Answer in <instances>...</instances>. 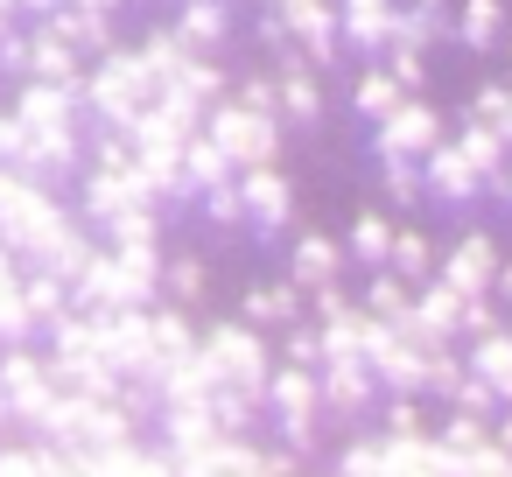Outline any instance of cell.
Instances as JSON below:
<instances>
[{"label": "cell", "mask_w": 512, "mask_h": 477, "mask_svg": "<svg viewBox=\"0 0 512 477\" xmlns=\"http://www.w3.org/2000/svg\"><path fill=\"white\" fill-rule=\"evenodd\" d=\"M274 106L288 113V120H316L323 113V92H316V78L288 57V71H281V85H274Z\"/></svg>", "instance_id": "obj_17"}, {"label": "cell", "mask_w": 512, "mask_h": 477, "mask_svg": "<svg viewBox=\"0 0 512 477\" xmlns=\"http://www.w3.org/2000/svg\"><path fill=\"white\" fill-rule=\"evenodd\" d=\"M225 176V155H218V141L211 148H197V183H218Z\"/></svg>", "instance_id": "obj_29"}, {"label": "cell", "mask_w": 512, "mask_h": 477, "mask_svg": "<svg viewBox=\"0 0 512 477\" xmlns=\"http://www.w3.org/2000/svg\"><path fill=\"white\" fill-rule=\"evenodd\" d=\"M337 274H344V246L323 239V232H302V246H295V281H302V288H337Z\"/></svg>", "instance_id": "obj_13"}, {"label": "cell", "mask_w": 512, "mask_h": 477, "mask_svg": "<svg viewBox=\"0 0 512 477\" xmlns=\"http://www.w3.org/2000/svg\"><path fill=\"white\" fill-rule=\"evenodd\" d=\"M239 204H246V218H253L260 232H281V225H288V211H295V190H288V176H281V169H246Z\"/></svg>", "instance_id": "obj_7"}, {"label": "cell", "mask_w": 512, "mask_h": 477, "mask_svg": "<svg viewBox=\"0 0 512 477\" xmlns=\"http://www.w3.org/2000/svg\"><path fill=\"white\" fill-rule=\"evenodd\" d=\"M344 477H386V435L379 442H351L344 449Z\"/></svg>", "instance_id": "obj_24"}, {"label": "cell", "mask_w": 512, "mask_h": 477, "mask_svg": "<svg viewBox=\"0 0 512 477\" xmlns=\"http://www.w3.org/2000/svg\"><path fill=\"white\" fill-rule=\"evenodd\" d=\"M351 106H358V113H365V120L379 127V120H393V113L407 106V92H400V85H393L386 71H365V78L351 85Z\"/></svg>", "instance_id": "obj_18"}, {"label": "cell", "mask_w": 512, "mask_h": 477, "mask_svg": "<svg viewBox=\"0 0 512 477\" xmlns=\"http://www.w3.org/2000/svg\"><path fill=\"white\" fill-rule=\"evenodd\" d=\"M344 253H351L358 267H379V274H386V260H393V225H386L379 211H358V225H351Z\"/></svg>", "instance_id": "obj_15"}, {"label": "cell", "mask_w": 512, "mask_h": 477, "mask_svg": "<svg viewBox=\"0 0 512 477\" xmlns=\"http://www.w3.org/2000/svg\"><path fill=\"white\" fill-rule=\"evenodd\" d=\"M190 36H197V43H218V36H225V15H218V8H197V15H190Z\"/></svg>", "instance_id": "obj_28"}, {"label": "cell", "mask_w": 512, "mask_h": 477, "mask_svg": "<svg viewBox=\"0 0 512 477\" xmlns=\"http://www.w3.org/2000/svg\"><path fill=\"white\" fill-rule=\"evenodd\" d=\"M505 85H512V78H505Z\"/></svg>", "instance_id": "obj_36"}, {"label": "cell", "mask_w": 512, "mask_h": 477, "mask_svg": "<svg viewBox=\"0 0 512 477\" xmlns=\"http://www.w3.org/2000/svg\"><path fill=\"white\" fill-rule=\"evenodd\" d=\"M498 295H505V309H512V260L498 267Z\"/></svg>", "instance_id": "obj_32"}, {"label": "cell", "mask_w": 512, "mask_h": 477, "mask_svg": "<svg viewBox=\"0 0 512 477\" xmlns=\"http://www.w3.org/2000/svg\"><path fill=\"white\" fill-rule=\"evenodd\" d=\"M393 22H400V0H344L337 8V36H351L358 50H386Z\"/></svg>", "instance_id": "obj_11"}, {"label": "cell", "mask_w": 512, "mask_h": 477, "mask_svg": "<svg viewBox=\"0 0 512 477\" xmlns=\"http://www.w3.org/2000/svg\"><path fill=\"white\" fill-rule=\"evenodd\" d=\"M316 386H323V407H337V414H365L372 393H379V379H372L365 358H330V365L316 372Z\"/></svg>", "instance_id": "obj_6"}, {"label": "cell", "mask_w": 512, "mask_h": 477, "mask_svg": "<svg viewBox=\"0 0 512 477\" xmlns=\"http://www.w3.org/2000/svg\"><path fill=\"white\" fill-rule=\"evenodd\" d=\"M218 155H225V162H253V169H267V162H274V113L225 106V113H218Z\"/></svg>", "instance_id": "obj_3"}, {"label": "cell", "mask_w": 512, "mask_h": 477, "mask_svg": "<svg viewBox=\"0 0 512 477\" xmlns=\"http://www.w3.org/2000/svg\"><path fill=\"white\" fill-rule=\"evenodd\" d=\"M274 414H281V428H288V442H309V428H316V414H323V386H316V372H281L274 379Z\"/></svg>", "instance_id": "obj_5"}, {"label": "cell", "mask_w": 512, "mask_h": 477, "mask_svg": "<svg viewBox=\"0 0 512 477\" xmlns=\"http://www.w3.org/2000/svg\"><path fill=\"white\" fill-rule=\"evenodd\" d=\"M421 183H428V197H442V204H470L484 183H477V169L463 162V148L456 141H442L428 162H421Z\"/></svg>", "instance_id": "obj_9"}, {"label": "cell", "mask_w": 512, "mask_h": 477, "mask_svg": "<svg viewBox=\"0 0 512 477\" xmlns=\"http://www.w3.org/2000/svg\"><path fill=\"white\" fill-rule=\"evenodd\" d=\"M246 316H253V323H295V288H260V295L246 302Z\"/></svg>", "instance_id": "obj_23"}, {"label": "cell", "mask_w": 512, "mask_h": 477, "mask_svg": "<svg viewBox=\"0 0 512 477\" xmlns=\"http://www.w3.org/2000/svg\"><path fill=\"white\" fill-rule=\"evenodd\" d=\"M456 148H463V162L477 169V183H484V190H498V183H505V169H512V148H505V134H491V127H477V120H463Z\"/></svg>", "instance_id": "obj_12"}, {"label": "cell", "mask_w": 512, "mask_h": 477, "mask_svg": "<svg viewBox=\"0 0 512 477\" xmlns=\"http://www.w3.org/2000/svg\"><path fill=\"white\" fill-rule=\"evenodd\" d=\"M505 148H512V120H505Z\"/></svg>", "instance_id": "obj_35"}, {"label": "cell", "mask_w": 512, "mask_h": 477, "mask_svg": "<svg viewBox=\"0 0 512 477\" xmlns=\"http://www.w3.org/2000/svg\"><path fill=\"white\" fill-rule=\"evenodd\" d=\"M288 43H302L309 57H337V8L330 0H274Z\"/></svg>", "instance_id": "obj_4"}, {"label": "cell", "mask_w": 512, "mask_h": 477, "mask_svg": "<svg viewBox=\"0 0 512 477\" xmlns=\"http://www.w3.org/2000/svg\"><path fill=\"white\" fill-rule=\"evenodd\" d=\"M463 379H470V372H463V358H456V351H428V379H421V393L456 400V393H463Z\"/></svg>", "instance_id": "obj_21"}, {"label": "cell", "mask_w": 512, "mask_h": 477, "mask_svg": "<svg viewBox=\"0 0 512 477\" xmlns=\"http://www.w3.org/2000/svg\"><path fill=\"white\" fill-rule=\"evenodd\" d=\"M365 316H379V323H407V316H414V288H407L400 274H379L372 295H365Z\"/></svg>", "instance_id": "obj_19"}, {"label": "cell", "mask_w": 512, "mask_h": 477, "mask_svg": "<svg viewBox=\"0 0 512 477\" xmlns=\"http://www.w3.org/2000/svg\"><path fill=\"white\" fill-rule=\"evenodd\" d=\"M386 274H400L407 288H428V281H435V246H428L421 232H393V260H386Z\"/></svg>", "instance_id": "obj_16"}, {"label": "cell", "mask_w": 512, "mask_h": 477, "mask_svg": "<svg viewBox=\"0 0 512 477\" xmlns=\"http://www.w3.org/2000/svg\"><path fill=\"white\" fill-rule=\"evenodd\" d=\"M505 36V0H463L456 8V43L463 50H491Z\"/></svg>", "instance_id": "obj_14"}, {"label": "cell", "mask_w": 512, "mask_h": 477, "mask_svg": "<svg viewBox=\"0 0 512 477\" xmlns=\"http://www.w3.org/2000/svg\"><path fill=\"white\" fill-rule=\"evenodd\" d=\"M498 246L484 239V232H463L449 253H442V267H435V281L449 288V295H463V302H484L491 288H498Z\"/></svg>", "instance_id": "obj_2"}, {"label": "cell", "mask_w": 512, "mask_h": 477, "mask_svg": "<svg viewBox=\"0 0 512 477\" xmlns=\"http://www.w3.org/2000/svg\"><path fill=\"white\" fill-rule=\"evenodd\" d=\"M491 330H505L498 309H491V295H484V302H463V344H477V337H491Z\"/></svg>", "instance_id": "obj_26"}, {"label": "cell", "mask_w": 512, "mask_h": 477, "mask_svg": "<svg viewBox=\"0 0 512 477\" xmlns=\"http://www.w3.org/2000/svg\"><path fill=\"white\" fill-rule=\"evenodd\" d=\"M498 190H505V197H512V169H505V183H498Z\"/></svg>", "instance_id": "obj_34"}, {"label": "cell", "mask_w": 512, "mask_h": 477, "mask_svg": "<svg viewBox=\"0 0 512 477\" xmlns=\"http://www.w3.org/2000/svg\"><path fill=\"white\" fill-rule=\"evenodd\" d=\"M386 435H428V421H421V393H393Z\"/></svg>", "instance_id": "obj_25"}, {"label": "cell", "mask_w": 512, "mask_h": 477, "mask_svg": "<svg viewBox=\"0 0 512 477\" xmlns=\"http://www.w3.org/2000/svg\"><path fill=\"white\" fill-rule=\"evenodd\" d=\"M211 218H218V225H239V218H246V204H239V197H225V190H218V197H211Z\"/></svg>", "instance_id": "obj_30"}, {"label": "cell", "mask_w": 512, "mask_h": 477, "mask_svg": "<svg viewBox=\"0 0 512 477\" xmlns=\"http://www.w3.org/2000/svg\"><path fill=\"white\" fill-rule=\"evenodd\" d=\"M435 148H442V113H435L428 99H407L393 120H379V127H372V155H379L386 169H400V162H407V169H421Z\"/></svg>", "instance_id": "obj_1"}, {"label": "cell", "mask_w": 512, "mask_h": 477, "mask_svg": "<svg viewBox=\"0 0 512 477\" xmlns=\"http://www.w3.org/2000/svg\"><path fill=\"white\" fill-rule=\"evenodd\" d=\"M386 78H393L407 99H421V85H428V64H421V50H414V43H386Z\"/></svg>", "instance_id": "obj_20"}, {"label": "cell", "mask_w": 512, "mask_h": 477, "mask_svg": "<svg viewBox=\"0 0 512 477\" xmlns=\"http://www.w3.org/2000/svg\"><path fill=\"white\" fill-rule=\"evenodd\" d=\"M491 442H498V449H505V456H512V414H505V421H498V428H491Z\"/></svg>", "instance_id": "obj_31"}, {"label": "cell", "mask_w": 512, "mask_h": 477, "mask_svg": "<svg viewBox=\"0 0 512 477\" xmlns=\"http://www.w3.org/2000/svg\"><path fill=\"white\" fill-rule=\"evenodd\" d=\"M211 365H218V372H225L232 386H246V393H253V386L267 379V358H260V337H253V330H239V323H225V330L211 337Z\"/></svg>", "instance_id": "obj_8"}, {"label": "cell", "mask_w": 512, "mask_h": 477, "mask_svg": "<svg viewBox=\"0 0 512 477\" xmlns=\"http://www.w3.org/2000/svg\"><path fill=\"white\" fill-rule=\"evenodd\" d=\"M470 120L491 127V134H505V120H512V85H484V92L470 99Z\"/></svg>", "instance_id": "obj_22"}, {"label": "cell", "mask_w": 512, "mask_h": 477, "mask_svg": "<svg viewBox=\"0 0 512 477\" xmlns=\"http://www.w3.org/2000/svg\"><path fill=\"white\" fill-rule=\"evenodd\" d=\"M414 8H421V15H442V0H414Z\"/></svg>", "instance_id": "obj_33"}, {"label": "cell", "mask_w": 512, "mask_h": 477, "mask_svg": "<svg viewBox=\"0 0 512 477\" xmlns=\"http://www.w3.org/2000/svg\"><path fill=\"white\" fill-rule=\"evenodd\" d=\"M463 372H470L477 386H491V400H498V407H512V330L477 337V344H470V358H463Z\"/></svg>", "instance_id": "obj_10"}, {"label": "cell", "mask_w": 512, "mask_h": 477, "mask_svg": "<svg viewBox=\"0 0 512 477\" xmlns=\"http://www.w3.org/2000/svg\"><path fill=\"white\" fill-rule=\"evenodd\" d=\"M386 197H393V204H414V197H428L421 169H407V162H400V169H386Z\"/></svg>", "instance_id": "obj_27"}]
</instances>
